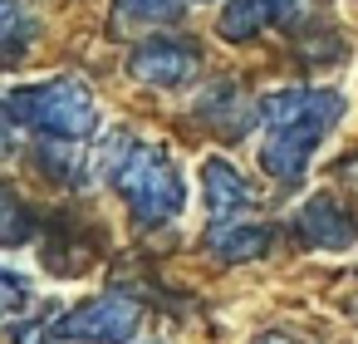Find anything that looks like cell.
<instances>
[{
	"mask_svg": "<svg viewBox=\"0 0 358 344\" xmlns=\"http://www.w3.org/2000/svg\"><path fill=\"white\" fill-rule=\"evenodd\" d=\"M270 15H275V0H226V11H221L216 30H221V40L245 45V40H255V35L265 30Z\"/></svg>",
	"mask_w": 358,
	"mask_h": 344,
	"instance_id": "cell-9",
	"label": "cell"
},
{
	"mask_svg": "<svg viewBox=\"0 0 358 344\" xmlns=\"http://www.w3.org/2000/svg\"><path fill=\"white\" fill-rule=\"evenodd\" d=\"M196 50L187 40H148L128 55V74L138 84H152V89H177L187 79H196Z\"/></svg>",
	"mask_w": 358,
	"mask_h": 344,
	"instance_id": "cell-5",
	"label": "cell"
},
{
	"mask_svg": "<svg viewBox=\"0 0 358 344\" xmlns=\"http://www.w3.org/2000/svg\"><path fill=\"white\" fill-rule=\"evenodd\" d=\"M25 15H20V6L15 0H0V45H15V40H25Z\"/></svg>",
	"mask_w": 358,
	"mask_h": 344,
	"instance_id": "cell-13",
	"label": "cell"
},
{
	"mask_svg": "<svg viewBox=\"0 0 358 344\" xmlns=\"http://www.w3.org/2000/svg\"><path fill=\"white\" fill-rule=\"evenodd\" d=\"M25 305H30V280L0 266V324H6V319H15Z\"/></svg>",
	"mask_w": 358,
	"mask_h": 344,
	"instance_id": "cell-12",
	"label": "cell"
},
{
	"mask_svg": "<svg viewBox=\"0 0 358 344\" xmlns=\"http://www.w3.org/2000/svg\"><path fill=\"white\" fill-rule=\"evenodd\" d=\"M143 324V305L123 290H108V295H94L74 310H64L55 319V339H69V344H128Z\"/></svg>",
	"mask_w": 358,
	"mask_h": 344,
	"instance_id": "cell-4",
	"label": "cell"
},
{
	"mask_svg": "<svg viewBox=\"0 0 358 344\" xmlns=\"http://www.w3.org/2000/svg\"><path fill=\"white\" fill-rule=\"evenodd\" d=\"M343 113H348V99L338 89H275V94H265L260 99V128H265L260 133V167L275 182L294 187Z\"/></svg>",
	"mask_w": 358,
	"mask_h": 344,
	"instance_id": "cell-1",
	"label": "cell"
},
{
	"mask_svg": "<svg viewBox=\"0 0 358 344\" xmlns=\"http://www.w3.org/2000/svg\"><path fill=\"white\" fill-rule=\"evenodd\" d=\"M255 344H304V339H294V334H275V329H270V334H255Z\"/></svg>",
	"mask_w": 358,
	"mask_h": 344,
	"instance_id": "cell-15",
	"label": "cell"
},
{
	"mask_svg": "<svg viewBox=\"0 0 358 344\" xmlns=\"http://www.w3.org/2000/svg\"><path fill=\"white\" fill-rule=\"evenodd\" d=\"M177 15V0H118V20L133 25H162Z\"/></svg>",
	"mask_w": 358,
	"mask_h": 344,
	"instance_id": "cell-11",
	"label": "cell"
},
{
	"mask_svg": "<svg viewBox=\"0 0 358 344\" xmlns=\"http://www.w3.org/2000/svg\"><path fill=\"white\" fill-rule=\"evenodd\" d=\"M275 11H280V15H285V20H294V15H299V11H304V0H275Z\"/></svg>",
	"mask_w": 358,
	"mask_h": 344,
	"instance_id": "cell-16",
	"label": "cell"
},
{
	"mask_svg": "<svg viewBox=\"0 0 358 344\" xmlns=\"http://www.w3.org/2000/svg\"><path fill=\"white\" fill-rule=\"evenodd\" d=\"M113 187L143 226H162V221L182 216V207H187V182H182L177 163L148 143H128L123 163L113 167Z\"/></svg>",
	"mask_w": 358,
	"mask_h": 344,
	"instance_id": "cell-2",
	"label": "cell"
},
{
	"mask_svg": "<svg viewBox=\"0 0 358 344\" xmlns=\"http://www.w3.org/2000/svg\"><path fill=\"white\" fill-rule=\"evenodd\" d=\"M10 113L20 123H30L35 133L64 138V143H79V138H89L99 128V99L79 79H45V84L15 94L10 99Z\"/></svg>",
	"mask_w": 358,
	"mask_h": 344,
	"instance_id": "cell-3",
	"label": "cell"
},
{
	"mask_svg": "<svg viewBox=\"0 0 358 344\" xmlns=\"http://www.w3.org/2000/svg\"><path fill=\"white\" fill-rule=\"evenodd\" d=\"M20 241H30V212L6 182H0V246H20Z\"/></svg>",
	"mask_w": 358,
	"mask_h": 344,
	"instance_id": "cell-10",
	"label": "cell"
},
{
	"mask_svg": "<svg viewBox=\"0 0 358 344\" xmlns=\"http://www.w3.org/2000/svg\"><path fill=\"white\" fill-rule=\"evenodd\" d=\"M270 251V226H255V221H226L211 231V256L236 266V261H255Z\"/></svg>",
	"mask_w": 358,
	"mask_h": 344,
	"instance_id": "cell-8",
	"label": "cell"
},
{
	"mask_svg": "<svg viewBox=\"0 0 358 344\" xmlns=\"http://www.w3.org/2000/svg\"><path fill=\"white\" fill-rule=\"evenodd\" d=\"M294 231H299L304 246H319V251H343V246H353V216L343 212V202H334V197H324V192L299 207Z\"/></svg>",
	"mask_w": 358,
	"mask_h": 344,
	"instance_id": "cell-7",
	"label": "cell"
},
{
	"mask_svg": "<svg viewBox=\"0 0 358 344\" xmlns=\"http://www.w3.org/2000/svg\"><path fill=\"white\" fill-rule=\"evenodd\" d=\"M20 128H25V123L10 113V104H0V158H10V153L20 148Z\"/></svg>",
	"mask_w": 358,
	"mask_h": 344,
	"instance_id": "cell-14",
	"label": "cell"
},
{
	"mask_svg": "<svg viewBox=\"0 0 358 344\" xmlns=\"http://www.w3.org/2000/svg\"><path fill=\"white\" fill-rule=\"evenodd\" d=\"M250 202H255L250 182H245L226 158H206V163H201V207H206V216H211L216 226L245 216Z\"/></svg>",
	"mask_w": 358,
	"mask_h": 344,
	"instance_id": "cell-6",
	"label": "cell"
}]
</instances>
